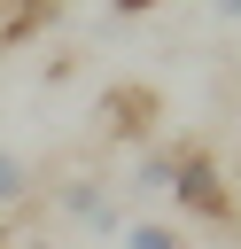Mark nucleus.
Returning <instances> with one entry per match:
<instances>
[{
  "label": "nucleus",
  "mask_w": 241,
  "mask_h": 249,
  "mask_svg": "<svg viewBox=\"0 0 241 249\" xmlns=\"http://www.w3.org/2000/svg\"><path fill=\"white\" fill-rule=\"evenodd\" d=\"M187 218H202V226H233L241 218V195H233V179H225V163L202 148V140H179L171 148V187H163Z\"/></svg>",
  "instance_id": "f257e3e1"
},
{
  "label": "nucleus",
  "mask_w": 241,
  "mask_h": 249,
  "mask_svg": "<svg viewBox=\"0 0 241 249\" xmlns=\"http://www.w3.org/2000/svg\"><path fill=\"white\" fill-rule=\"evenodd\" d=\"M163 117V93L155 86H109L93 101V140H148Z\"/></svg>",
  "instance_id": "f03ea898"
},
{
  "label": "nucleus",
  "mask_w": 241,
  "mask_h": 249,
  "mask_svg": "<svg viewBox=\"0 0 241 249\" xmlns=\"http://www.w3.org/2000/svg\"><path fill=\"white\" fill-rule=\"evenodd\" d=\"M54 210L70 218V226H86V233H117L124 226V210H117V187L109 179H62V195H54Z\"/></svg>",
  "instance_id": "7ed1b4c3"
},
{
  "label": "nucleus",
  "mask_w": 241,
  "mask_h": 249,
  "mask_svg": "<svg viewBox=\"0 0 241 249\" xmlns=\"http://www.w3.org/2000/svg\"><path fill=\"white\" fill-rule=\"evenodd\" d=\"M54 16H62V0H0V47H23V39H39Z\"/></svg>",
  "instance_id": "20e7f679"
},
{
  "label": "nucleus",
  "mask_w": 241,
  "mask_h": 249,
  "mask_svg": "<svg viewBox=\"0 0 241 249\" xmlns=\"http://www.w3.org/2000/svg\"><path fill=\"white\" fill-rule=\"evenodd\" d=\"M109 249H187V233H179L171 218H124V226L109 233Z\"/></svg>",
  "instance_id": "39448f33"
},
{
  "label": "nucleus",
  "mask_w": 241,
  "mask_h": 249,
  "mask_svg": "<svg viewBox=\"0 0 241 249\" xmlns=\"http://www.w3.org/2000/svg\"><path fill=\"white\" fill-rule=\"evenodd\" d=\"M31 156H16V148H0V218H16L23 210V195H31Z\"/></svg>",
  "instance_id": "423d86ee"
},
{
  "label": "nucleus",
  "mask_w": 241,
  "mask_h": 249,
  "mask_svg": "<svg viewBox=\"0 0 241 249\" xmlns=\"http://www.w3.org/2000/svg\"><path fill=\"white\" fill-rule=\"evenodd\" d=\"M163 187H171V148H140V156H132V187H124V195H140V202H148V195H163Z\"/></svg>",
  "instance_id": "0eeeda50"
},
{
  "label": "nucleus",
  "mask_w": 241,
  "mask_h": 249,
  "mask_svg": "<svg viewBox=\"0 0 241 249\" xmlns=\"http://www.w3.org/2000/svg\"><path fill=\"white\" fill-rule=\"evenodd\" d=\"M109 8H117V16H148L155 0H109Z\"/></svg>",
  "instance_id": "6e6552de"
},
{
  "label": "nucleus",
  "mask_w": 241,
  "mask_h": 249,
  "mask_svg": "<svg viewBox=\"0 0 241 249\" xmlns=\"http://www.w3.org/2000/svg\"><path fill=\"white\" fill-rule=\"evenodd\" d=\"M210 8H218V16H225V23H241V0H210Z\"/></svg>",
  "instance_id": "1a4fd4ad"
}]
</instances>
